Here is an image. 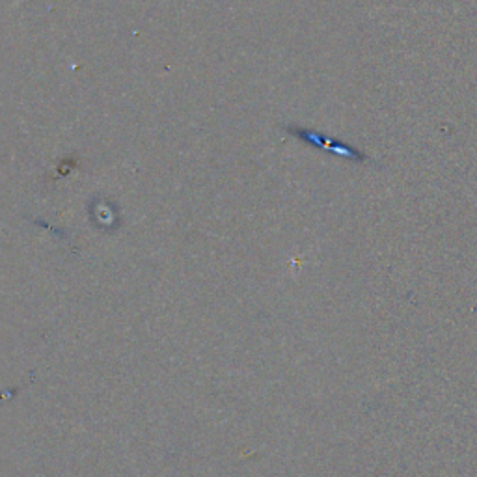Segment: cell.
<instances>
[{
    "label": "cell",
    "instance_id": "cell-1",
    "mask_svg": "<svg viewBox=\"0 0 477 477\" xmlns=\"http://www.w3.org/2000/svg\"><path fill=\"white\" fill-rule=\"evenodd\" d=\"M289 132H293L294 137H299L300 140H304L308 144H315V146L328 147L332 151H335L338 155H343L345 159H352V161H364V155L360 151H356L355 147L345 146L340 140H331V138H325L319 132L306 131V129H289Z\"/></svg>",
    "mask_w": 477,
    "mask_h": 477
}]
</instances>
